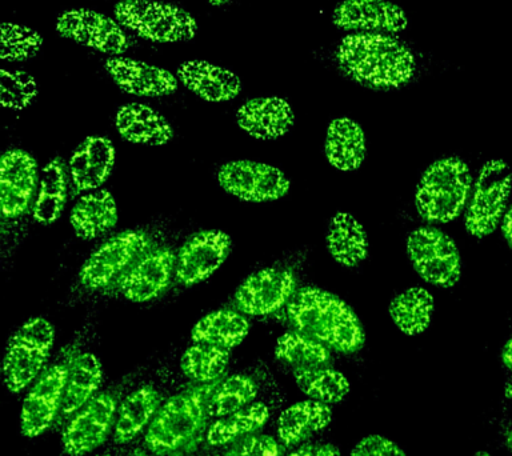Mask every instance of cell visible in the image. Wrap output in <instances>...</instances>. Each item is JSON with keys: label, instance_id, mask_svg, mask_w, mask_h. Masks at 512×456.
I'll use <instances>...</instances> for the list:
<instances>
[{"label": "cell", "instance_id": "6da1fadb", "mask_svg": "<svg viewBox=\"0 0 512 456\" xmlns=\"http://www.w3.org/2000/svg\"><path fill=\"white\" fill-rule=\"evenodd\" d=\"M336 62L348 78L375 90L402 87L415 72V58L406 44L394 36L374 32L344 36Z\"/></svg>", "mask_w": 512, "mask_h": 456}, {"label": "cell", "instance_id": "7a4b0ae2", "mask_svg": "<svg viewBox=\"0 0 512 456\" xmlns=\"http://www.w3.org/2000/svg\"><path fill=\"white\" fill-rule=\"evenodd\" d=\"M287 312L295 331L318 340L328 350L355 354L366 342L354 310L331 292L304 287L292 296Z\"/></svg>", "mask_w": 512, "mask_h": 456}, {"label": "cell", "instance_id": "3957f363", "mask_svg": "<svg viewBox=\"0 0 512 456\" xmlns=\"http://www.w3.org/2000/svg\"><path fill=\"white\" fill-rule=\"evenodd\" d=\"M216 383L202 384L168 399L148 426L147 447L164 454L191 443L204 430L210 418L208 400Z\"/></svg>", "mask_w": 512, "mask_h": 456}, {"label": "cell", "instance_id": "277c9868", "mask_svg": "<svg viewBox=\"0 0 512 456\" xmlns=\"http://www.w3.org/2000/svg\"><path fill=\"white\" fill-rule=\"evenodd\" d=\"M471 190L472 176L466 162L455 156L436 160L416 188V210L427 222H452L462 214Z\"/></svg>", "mask_w": 512, "mask_h": 456}, {"label": "cell", "instance_id": "5b68a950", "mask_svg": "<svg viewBox=\"0 0 512 456\" xmlns=\"http://www.w3.org/2000/svg\"><path fill=\"white\" fill-rule=\"evenodd\" d=\"M114 18L120 26L152 43H179L194 39L198 22L176 4L158 0H119Z\"/></svg>", "mask_w": 512, "mask_h": 456}, {"label": "cell", "instance_id": "8992f818", "mask_svg": "<svg viewBox=\"0 0 512 456\" xmlns=\"http://www.w3.org/2000/svg\"><path fill=\"white\" fill-rule=\"evenodd\" d=\"M54 342L55 330L47 319L32 318L22 324L4 355L3 375L8 390L18 394L43 374Z\"/></svg>", "mask_w": 512, "mask_h": 456}, {"label": "cell", "instance_id": "52a82bcc", "mask_svg": "<svg viewBox=\"0 0 512 456\" xmlns=\"http://www.w3.org/2000/svg\"><path fill=\"white\" fill-rule=\"evenodd\" d=\"M512 187V171L503 160H488L479 171L468 202L466 230L475 238H484L496 230L506 215Z\"/></svg>", "mask_w": 512, "mask_h": 456}, {"label": "cell", "instance_id": "ba28073f", "mask_svg": "<svg viewBox=\"0 0 512 456\" xmlns=\"http://www.w3.org/2000/svg\"><path fill=\"white\" fill-rule=\"evenodd\" d=\"M151 246L150 236L143 231H124L112 236L80 268V283L96 291L122 282L134 264L151 251Z\"/></svg>", "mask_w": 512, "mask_h": 456}, {"label": "cell", "instance_id": "9c48e42d", "mask_svg": "<svg viewBox=\"0 0 512 456\" xmlns=\"http://www.w3.org/2000/svg\"><path fill=\"white\" fill-rule=\"evenodd\" d=\"M407 252L420 278L436 287L450 288L459 282L462 260L454 240L434 227L412 231Z\"/></svg>", "mask_w": 512, "mask_h": 456}, {"label": "cell", "instance_id": "30bf717a", "mask_svg": "<svg viewBox=\"0 0 512 456\" xmlns=\"http://www.w3.org/2000/svg\"><path fill=\"white\" fill-rule=\"evenodd\" d=\"M56 31L64 39L110 56H122L131 46L118 20L88 8L62 12L56 20Z\"/></svg>", "mask_w": 512, "mask_h": 456}, {"label": "cell", "instance_id": "8fae6325", "mask_svg": "<svg viewBox=\"0 0 512 456\" xmlns=\"http://www.w3.org/2000/svg\"><path fill=\"white\" fill-rule=\"evenodd\" d=\"M220 187L244 202H274L290 191V180L270 164L235 160L220 167Z\"/></svg>", "mask_w": 512, "mask_h": 456}, {"label": "cell", "instance_id": "7c38bea8", "mask_svg": "<svg viewBox=\"0 0 512 456\" xmlns=\"http://www.w3.org/2000/svg\"><path fill=\"white\" fill-rule=\"evenodd\" d=\"M116 410L114 395H95L68 420L62 436L63 451L68 456H83L102 446L115 427Z\"/></svg>", "mask_w": 512, "mask_h": 456}, {"label": "cell", "instance_id": "4fadbf2b", "mask_svg": "<svg viewBox=\"0 0 512 456\" xmlns=\"http://www.w3.org/2000/svg\"><path fill=\"white\" fill-rule=\"evenodd\" d=\"M68 372L70 366L67 364H55L32 384L20 412V427L27 438H36L46 432L62 410Z\"/></svg>", "mask_w": 512, "mask_h": 456}, {"label": "cell", "instance_id": "5bb4252c", "mask_svg": "<svg viewBox=\"0 0 512 456\" xmlns=\"http://www.w3.org/2000/svg\"><path fill=\"white\" fill-rule=\"evenodd\" d=\"M231 246V238L226 232H196L184 242L176 255V280L187 287L204 282L226 262Z\"/></svg>", "mask_w": 512, "mask_h": 456}, {"label": "cell", "instance_id": "9a60e30c", "mask_svg": "<svg viewBox=\"0 0 512 456\" xmlns=\"http://www.w3.org/2000/svg\"><path fill=\"white\" fill-rule=\"evenodd\" d=\"M296 291L294 272L264 268L248 276L235 292L236 308L251 316L270 315L290 302Z\"/></svg>", "mask_w": 512, "mask_h": 456}, {"label": "cell", "instance_id": "2e32d148", "mask_svg": "<svg viewBox=\"0 0 512 456\" xmlns=\"http://www.w3.org/2000/svg\"><path fill=\"white\" fill-rule=\"evenodd\" d=\"M340 30L399 34L408 27L403 8L390 0H343L332 12Z\"/></svg>", "mask_w": 512, "mask_h": 456}, {"label": "cell", "instance_id": "e0dca14e", "mask_svg": "<svg viewBox=\"0 0 512 456\" xmlns=\"http://www.w3.org/2000/svg\"><path fill=\"white\" fill-rule=\"evenodd\" d=\"M104 68L120 90L140 98L171 95L179 87L178 76L166 68L127 56H110Z\"/></svg>", "mask_w": 512, "mask_h": 456}, {"label": "cell", "instance_id": "ac0fdd59", "mask_svg": "<svg viewBox=\"0 0 512 456\" xmlns=\"http://www.w3.org/2000/svg\"><path fill=\"white\" fill-rule=\"evenodd\" d=\"M39 184L38 164L22 150H10L0 162V204L6 218L26 214Z\"/></svg>", "mask_w": 512, "mask_h": 456}, {"label": "cell", "instance_id": "d6986e66", "mask_svg": "<svg viewBox=\"0 0 512 456\" xmlns=\"http://www.w3.org/2000/svg\"><path fill=\"white\" fill-rule=\"evenodd\" d=\"M175 267L176 255L170 248L148 251L124 276L119 290L130 302H150L170 287Z\"/></svg>", "mask_w": 512, "mask_h": 456}, {"label": "cell", "instance_id": "ffe728a7", "mask_svg": "<svg viewBox=\"0 0 512 456\" xmlns=\"http://www.w3.org/2000/svg\"><path fill=\"white\" fill-rule=\"evenodd\" d=\"M291 104L278 96L247 100L236 112V123L246 134L260 140L282 138L294 126Z\"/></svg>", "mask_w": 512, "mask_h": 456}, {"label": "cell", "instance_id": "44dd1931", "mask_svg": "<svg viewBox=\"0 0 512 456\" xmlns=\"http://www.w3.org/2000/svg\"><path fill=\"white\" fill-rule=\"evenodd\" d=\"M176 76L187 90L206 102H230L242 91V80L234 71L206 60H187L180 64Z\"/></svg>", "mask_w": 512, "mask_h": 456}, {"label": "cell", "instance_id": "7402d4cb", "mask_svg": "<svg viewBox=\"0 0 512 456\" xmlns=\"http://www.w3.org/2000/svg\"><path fill=\"white\" fill-rule=\"evenodd\" d=\"M115 164V148L110 139L90 136L72 152L70 176L74 191L87 192L106 183Z\"/></svg>", "mask_w": 512, "mask_h": 456}, {"label": "cell", "instance_id": "603a6c76", "mask_svg": "<svg viewBox=\"0 0 512 456\" xmlns=\"http://www.w3.org/2000/svg\"><path fill=\"white\" fill-rule=\"evenodd\" d=\"M115 126L124 140L143 146H164L174 136L168 120L143 103H128L120 107L116 112Z\"/></svg>", "mask_w": 512, "mask_h": 456}, {"label": "cell", "instance_id": "cb8c5ba5", "mask_svg": "<svg viewBox=\"0 0 512 456\" xmlns=\"http://www.w3.org/2000/svg\"><path fill=\"white\" fill-rule=\"evenodd\" d=\"M331 420L332 410L328 404L302 400L280 414L276 431L283 446H298L327 428Z\"/></svg>", "mask_w": 512, "mask_h": 456}, {"label": "cell", "instance_id": "d4e9b609", "mask_svg": "<svg viewBox=\"0 0 512 456\" xmlns=\"http://www.w3.org/2000/svg\"><path fill=\"white\" fill-rule=\"evenodd\" d=\"M118 206L110 191L99 190L75 203L70 222L79 238L91 240L110 231L118 223Z\"/></svg>", "mask_w": 512, "mask_h": 456}, {"label": "cell", "instance_id": "484cf974", "mask_svg": "<svg viewBox=\"0 0 512 456\" xmlns=\"http://www.w3.org/2000/svg\"><path fill=\"white\" fill-rule=\"evenodd\" d=\"M324 151H326L328 162L338 170H358L367 152L363 128L348 118L332 120L327 128Z\"/></svg>", "mask_w": 512, "mask_h": 456}, {"label": "cell", "instance_id": "4316f807", "mask_svg": "<svg viewBox=\"0 0 512 456\" xmlns=\"http://www.w3.org/2000/svg\"><path fill=\"white\" fill-rule=\"evenodd\" d=\"M162 396L152 386H143L131 392L120 403L114 427V440L118 444L132 442L158 414Z\"/></svg>", "mask_w": 512, "mask_h": 456}, {"label": "cell", "instance_id": "83f0119b", "mask_svg": "<svg viewBox=\"0 0 512 456\" xmlns=\"http://www.w3.org/2000/svg\"><path fill=\"white\" fill-rule=\"evenodd\" d=\"M327 248L344 267H355L367 258L368 236L362 223L348 212H338L327 232Z\"/></svg>", "mask_w": 512, "mask_h": 456}, {"label": "cell", "instance_id": "f1b7e54d", "mask_svg": "<svg viewBox=\"0 0 512 456\" xmlns=\"http://www.w3.org/2000/svg\"><path fill=\"white\" fill-rule=\"evenodd\" d=\"M102 363L90 352L76 356L70 364L66 390H64L62 410L63 418H71L76 411L86 406L98 392L102 384Z\"/></svg>", "mask_w": 512, "mask_h": 456}, {"label": "cell", "instance_id": "f546056e", "mask_svg": "<svg viewBox=\"0 0 512 456\" xmlns=\"http://www.w3.org/2000/svg\"><path fill=\"white\" fill-rule=\"evenodd\" d=\"M250 322L243 314L234 310H218L200 319L192 328L194 343L211 344L231 351L246 339Z\"/></svg>", "mask_w": 512, "mask_h": 456}, {"label": "cell", "instance_id": "4dcf8cb0", "mask_svg": "<svg viewBox=\"0 0 512 456\" xmlns=\"http://www.w3.org/2000/svg\"><path fill=\"white\" fill-rule=\"evenodd\" d=\"M67 191V172L62 160H51L40 175L38 194L32 206V218L35 222L44 226L56 222L66 207Z\"/></svg>", "mask_w": 512, "mask_h": 456}, {"label": "cell", "instance_id": "1f68e13d", "mask_svg": "<svg viewBox=\"0 0 512 456\" xmlns=\"http://www.w3.org/2000/svg\"><path fill=\"white\" fill-rule=\"evenodd\" d=\"M270 418V408L264 403H251L242 410L218 418L208 427L207 443L214 447L230 446L247 436L258 434Z\"/></svg>", "mask_w": 512, "mask_h": 456}, {"label": "cell", "instance_id": "d6a6232c", "mask_svg": "<svg viewBox=\"0 0 512 456\" xmlns=\"http://www.w3.org/2000/svg\"><path fill=\"white\" fill-rule=\"evenodd\" d=\"M390 316L403 334H422L430 326L435 310L434 296L423 287H411L400 292L390 303Z\"/></svg>", "mask_w": 512, "mask_h": 456}, {"label": "cell", "instance_id": "836d02e7", "mask_svg": "<svg viewBox=\"0 0 512 456\" xmlns=\"http://www.w3.org/2000/svg\"><path fill=\"white\" fill-rule=\"evenodd\" d=\"M294 379L304 395L328 406L343 402L351 388L347 376L330 366L296 368Z\"/></svg>", "mask_w": 512, "mask_h": 456}, {"label": "cell", "instance_id": "e575fe53", "mask_svg": "<svg viewBox=\"0 0 512 456\" xmlns=\"http://www.w3.org/2000/svg\"><path fill=\"white\" fill-rule=\"evenodd\" d=\"M276 359L288 366L311 368L330 366L331 352L324 344L298 331L280 336L275 347Z\"/></svg>", "mask_w": 512, "mask_h": 456}, {"label": "cell", "instance_id": "d590c367", "mask_svg": "<svg viewBox=\"0 0 512 456\" xmlns=\"http://www.w3.org/2000/svg\"><path fill=\"white\" fill-rule=\"evenodd\" d=\"M230 351L211 344L194 343L188 347L180 360L184 375L195 382L208 384L218 382L227 370Z\"/></svg>", "mask_w": 512, "mask_h": 456}, {"label": "cell", "instance_id": "8d00e7d4", "mask_svg": "<svg viewBox=\"0 0 512 456\" xmlns=\"http://www.w3.org/2000/svg\"><path fill=\"white\" fill-rule=\"evenodd\" d=\"M258 387L250 376L232 375L216 383L208 400L210 418H223L254 403Z\"/></svg>", "mask_w": 512, "mask_h": 456}, {"label": "cell", "instance_id": "74e56055", "mask_svg": "<svg viewBox=\"0 0 512 456\" xmlns=\"http://www.w3.org/2000/svg\"><path fill=\"white\" fill-rule=\"evenodd\" d=\"M43 36L34 28L14 22L0 26V59L4 62H26L42 50Z\"/></svg>", "mask_w": 512, "mask_h": 456}, {"label": "cell", "instance_id": "f35d334b", "mask_svg": "<svg viewBox=\"0 0 512 456\" xmlns=\"http://www.w3.org/2000/svg\"><path fill=\"white\" fill-rule=\"evenodd\" d=\"M38 96L34 76L22 70H0V103L4 108L22 111Z\"/></svg>", "mask_w": 512, "mask_h": 456}, {"label": "cell", "instance_id": "ab89813d", "mask_svg": "<svg viewBox=\"0 0 512 456\" xmlns=\"http://www.w3.org/2000/svg\"><path fill=\"white\" fill-rule=\"evenodd\" d=\"M280 444L272 436L254 434L230 444L224 456H282Z\"/></svg>", "mask_w": 512, "mask_h": 456}, {"label": "cell", "instance_id": "60d3db41", "mask_svg": "<svg viewBox=\"0 0 512 456\" xmlns=\"http://www.w3.org/2000/svg\"><path fill=\"white\" fill-rule=\"evenodd\" d=\"M350 456H408L399 444L383 435H367L352 448Z\"/></svg>", "mask_w": 512, "mask_h": 456}, {"label": "cell", "instance_id": "b9f144b4", "mask_svg": "<svg viewBox=\"0 0 512 456\" xmlns=\"http://www.w3.org/2000/svg\"><path fill=\"white\" fill-rule=\"evenodd\" d=\"M288 456H340L339 448L331 443L307 444Z\"/></svg>", "mask_w": 512, "mask_h": 456}, {"label": "cell", "instance_id": "7bdbcfd3", "mask_svg": "<svg viewBox=\"0 0 512 456\" xmlns=\"http://www.w3.org/2000/svg\"><path fill=\"white\" fill-rule=\"evenodd\" d=\"M503 234L506 236L507 242L512 247V206L510 210L506 212L503 218Z\"/></svg>", "mask_w": 512, "mask_h": 456}, {"label": "cell", "instance_id": "ee69618b", "mask_svg": "<svg viewBox=\"0 0 512 456\" xmlns=\"http://www.w3.org/2000/svg\"><path fill=\"white\" fill-rule=\"evenodd\" d=\"M502 360L504 366H506L508 370L512 371V338L508 340L506 346L503 347Z\"/></svg>", "mask_w": 512, "mask_h": 456}, {"label": "cell", "instance_id": "f6af8a7d", "mask_svg": "<svg viewBox=\"0 0 512 456\" xmlns=\"http://www.w3.org/2000/svg\"><path fill=\"white\" fill-rule=\"evenodd\" d=\"M504 395H506L507 399L512 400V376L510 379H508L506 387H504Z\"/></svg>", "mask_w": 512, "mask_h": 456}, {"label": "cell", "instance_id": "bcb514c9", "mask_svg": "<svg viewBox=\"0 0 512 456\" xmlns=\"http://www.w3.org/2000/svg\"><path fill=\"white\" fill-rule=\"evenodd\" d=\"M207 2L214 7H223L226 6V4L231 3L232 0H207Z\"/></svg>", "mask_w": 512, "mask_h": 456}, {"label": "cell", "instance_id": "7dc6e473", "mask_svg": "<svg viewBox=\"0 0 512 456\" xmlns=\"http://www.w3.org/2000/svg\"><path fill=\"white\" fill-rule=\"evenodd\" d=\"M507 446H508V448H510V451L512 452V428H511L510 432H508Z\"/></svg>", "mask_w": 512, "mask_h": 456}, {"label": "cell", "instance_id": "c3c4849f", "mask_svg": "<svg viewBox=\"0 0 512 456\" xmlns=\"http://www.w3.org/2000/svg\"><path fill=\"white\" fill-rule=\"evenodd\" d=\"M472 456H492V455L490 454V452L478 451V452H475V454Z\"/></svg>", "mask_w": 512, "mask_h": 456}, {"label": "cell", "instance_id": "681fc988", "mask_svg": "<svg viewBox=\"0 0 512 456\" xmlns=\"http://www.w3.org/2000/svg\"><path fill=\"white\" fill-rule=\"evenodd\" d=\"M188 456H218V455H203V454H196V455H188Z\"/></svg>", "mask_w": 512, "mask_h": 456}, {"label": "cell", "instance_id": "f907efd6", "mask_svg": "<svg viewBox=\"0 0 512 456\" xmlns=\"http://www.w3.org/2000/svg\"><path fill=\"white\" fill-rule=\"evenodd\" d=\"M98 456H110V455H98Z\"/></svg>", "mask_w": 512, "mask_h": 456}]
</instances>
